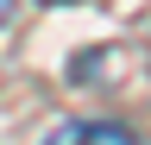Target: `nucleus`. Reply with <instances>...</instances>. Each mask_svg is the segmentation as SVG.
I'll list each match as a JSON object with an SVG mask.
<instances>
[{
    "label": "nucleus",
    "mask_w": 151,
    "mask_h": 145,
    "mask_svg": "<svg viewBox=\"0 0 151 145\" xmlns=\"http://www.w3.org/2000/svg\"><path fill=\"white\" fill-rule=\"evenodd\" d=\"M6 19H13V0H0V25H6Z\"/></svg>",
    "instance_id": "2"
},
{
    "label": "nucleus",
    "mask_w": 151,
    "mask_h": 145,
    "mask_svg": "<svg viewBox=\"0 0 151 145\" xmlns=\"http://www.w3.org/2000/svg\"><path fill=\"white\" fill-rule=\"evenodd\" d=\"M44 145H145V139L132 133V126H120V120H69V126H57Z\"/></svg>",
    "instance_id": "1"
}]
</instances>
